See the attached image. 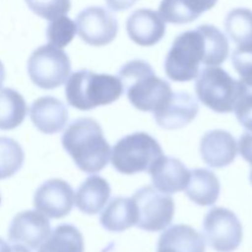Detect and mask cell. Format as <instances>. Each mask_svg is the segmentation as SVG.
I'll use <instances>...</instances> for the list:
<instances>
[{"mask_svg": "<svg viewBox=\"0 0 252 252\" xmlns=\"http://www.w3.org/2000/svg\"><path fill=\"white\" fill-rule=\"evenodd\" d=\"M62 145L76 166L86 174H97L106 167L111 148L101 126L93 118L71 122L62 135Z\"/></svg>", "mask_w": 252, "mask_h": 252, "instance_id": "cell-1", "label": "cell"}, {"mask_svg": "<svg viewBox=\"0 0 252 252\" xmlns=\"http://www.w3.org/2000/svg\"><path fill=\"white\" fill-rule=\"evenodd\" d=\"M123 91L135 108L144 112H154L171 96V85L159 78L152 65L142 59L126 63L118 73Z\"/></svg>", "mask_w": 252, "mask_h": 252, "instance_id": "cell-2", "label": "cell"}, {"mask_svg": "<svg viewBox=\"0 0 252 252\" xmlns=\"http://www.w3.org/2000/svg\"><path fill=\"white\" fill-rule=\"evenodd\" d=\"M65 97L69 105L80 111H90L117 101L123 94L120 78L111 74L79 70L65 81Z\"/></svg>", "mask_w": 252, "mask_h": 252, "instance_id": "cell-3", "label": "cell"}, {"mask_svg": "<svg viewBox=\"0 0 252 252\" xmlns=\"http://www.w3.org/2000/svg\"><path fill=\"white\" fill-rule=\"evenodd\" d=\"M207 65V48L201 29L182 32L172 42L165 58L164 70L169 79L179 83L191 81Z\"/></svg>", "mask_w": 252, "mask_h": 252, "instance_id": "cell-4", "label": "cell"}, {"mask_svg": "<svg viewBox=\"0 0 252 252\" xmlns=\"http://www.w3.org/2000/svg\"><path fill=\"white\" fill-rule=\"evenodd\" d=\"M162 153L159 142L145 132H137L121 138L111 152L113 169L123 175L149 171Z\"/></svg>", "mask_w": 252, "mask_h": 252, "instance_id": "cell-5", "label": "cell"}, {"mask_svg": "<svg viewBox=\"0 0 252 252\" xmlns=\"http://www.w3.org/2000/svg\"><path fill=\"white\" fill-rule=\"evenodd\" d=\"M194 91L198 100L212 111L230 113L238 97V80L220 66H207L197 75Z\"/></svg>", "mask_w": 252, "mask_h": 252, "instance_id": "cell-6", "label": "cell"}, {"mask_svg": "<svg viewBox=\"0 0 252 252\" xmlns=\"http://www.w3.org/2000/svg\"><path fill=\"white\" fill-rule=\"evenodd\" d=\"M70 71L71 63L68 54L49 43L34 49L27 62V73L31 81L44 90L63 85Z\"/></svg>", "mask_w": 252, "mask_h": 252, "instance_id": "cell-7", "label": "cell"}, {"mask_svg": "<svg viewBox=\"0 0 252 252\" xmlns=\"http://www.w3.org/2000/svg\"><path fill=\"white\" fill-rule=\"evenodd\" d=\"M137 206V224L139 229L150 233L165 230L175 214V202L169 194L158 191L154 186H144L133 194Z\"/></svg>", "mask_w": 252, "mask_h": 252, "instance_id": "cell-8", "label": "cell"}, {"mask_svg": "<svg viewBox=\"0 0 252 252\" xmlns=\"http://www.w3.org/2000/svg\"><path fill=\"white\" fill-rule=\"evenodd\" d=\"M207 243L218 252H233L243 241V225L236 214L221 207H214L203 220Z\"/></svg>", "mask_w": 252, "mask_h": 252, "instance_id": "cell-9", "label": "cell"}, {"mask_svg": "<svg viewBox=\"0 0 252 252\" xmlns=\"http://www.w3.org/2000/svg\"><path fill=\"white\" fill-rule=\"evenodd\" d=\"M76 31L85 43L94 47L110 44L118 33V21L101 6L84 9L76 17Z\"/></svg>", "mask_w": 252, "mask_h": 252, "instance_id": "cell-10", "label": "cell"}, {"mask_svg": "<svg viewBox=\"0 0 252 252\" xmlns=\"http://www.w3.org/2000/svg\"><path fill=\"white\" fill-rule=\"evenodd\" d=\"M33 206L36 211L48 218H64L70 213L74 206L73 189L64 180H48L34 192Z\"/></svg>", "mask_w": 252, "mask_h": 252, "instance_id": "cell-11", "label": "cell"}, {"mask_svg": "<svg viewBox=\"0 0 252 252\" xmlns=\"http://www.w3.org/2000/svg\"><path fill=\"white\" fill-rule=\"evenodd\" d=\"M51 234V224L38 211H25L16 214L9 226L10 243L36 250Z\"/></svg>", "mask_w": 252, "mask_h": 252, "instance_id": "cell-12", "label": "cell"}, {"mask_svg": "<svg viewBox=\"0 0 252 252\" xmlns=\"http://www.w3.org/2000/svg\"><path fill=\"white\" fill-rule=\"evenodd\" d=\"M198 111V102L191 94L187 91H176L171 94L161 107L153 113L159 127L174 130L189 126L197 117Z\"/></svg>", "mask_w": 252, "mask_h": 252, "instance_id": "cell-13", "label": "cell"}, {"mask_svg": "<svg viewBox=\"0 0 252 252\" xmlns=\"http://www.w3.org/2000/svg\"><path fill=\"white\" fill-rule=\"evenodd\" d=\"M127 34L140 47H152L159 43L166 33V25L159 12L152 9H138L128 17Z\"/></svg>", "mask_w": 252, "mask_h": 252, "instance_id": "cell-14", "label": "cell"}, {"mask_svg": "<svg viewBox=\"0 0 252 252\" xmlns=\"http://www.w3.org/2000/svg\"><path fill=\"white\" fill-rule=\"evenodd\" d=\"M199 152L208 166L220 169L230 165L238 155V143L229 132L213 129L207 132L199 143Z\"/></svg>", "mask_w": 252, "mask_h": 252, "instance_id": "cell-15", "label": "cell"}, {"mask_svg": "<svg viewBox=\"0 0 252 252\" xmlns=\"http://www.w3.org/2000/svg\"><path fill=\"white\" fill-rule=\"evenodd\" d=\"M148 172L155 189L166 194L184 191L189 181V170L176 158L161 155Z\"/></svg>", "mask_w": 252, "mask_h": 252, "instance_id": "cell-16", "label": "cell"}, {"mask_svg": "<svg viewBox=\"0 0 252 252\" xmlns=\"http://www.w3.org/2000/svg\"><path fill=\"white\" fill-rule=\"evenodd\" d=\"M30 117L39 132L51 135L64 129L68 122V110L58 98L43 96L33 101Z\"/></svg>", "mask_w": 252, "mask_h": 252, "instance_id": "cell-17", "label": "cell"}, {"mask_svg": "<svg viewBox=\"0 0 252 252\" xmlns=\"http://www.w3.org/2000/svg\"><path fill=\"white\" fill-rule=\"evenodd\" d=\"M157 252H206V241L192 226L176 224L165 229Z\"/></svg>", "mask_w": 252, "mask_h": 252, "instance_id": "cell-18", "label": "cell"}, {"mask_svg": "<svg viewBox=\"0 0 252 252\" xmlns=\"http://www.w3.org/2000/svg\"><path fill=\"white\" fill-rule=\"evenodd\" d=\"M110 197V184L98 175H91L74 193V203L81 213L94 216L107 204Z\"/></svg>", "mask_w": 252, "mask_h": 252, "instance_id": "cell-19", "label": "cell"}, {"mask_svg": "<svg viewBox=\"0 0 252 252\" xmlns=\"http://www.w3.org/2000/svg\"><path fill=\"white\" fill-rule=\"evenodd\" d=\"M217 1L218 0H161L159 15L170 24H189L203 12L213 9Z\"/></svg>", "mask_w": 252, "mask_h": 252, "instance_id": "cell-20", "label": "cell"}, {"mask_svg": "<svg viewBox=\"0 0 252 252\" xmlns=\"http://www.w3.org/2000/svg\"><path fill=\"white\" fill-rule=\"evenodd\" d=\"M185 191L194 204L213 206L220 194V182L214 172L207 169H194L189 171V181Z\"/></svg>", "mask_w": 252, "mask_h": 252, "instance_id": "cell-21", "label": "cell"}, {"mask_svg": "<svg viewBox=\"0 0 252 252\" xmlns=\"http://www.w3.org/2000/svg\"><path fill=\"white\" fill-rule=\"evenodd\" d=\"M137 206L133 198L116 197L101 213L100 223L103 229L112 233H122L137 224Z\"/></svg>", "mask_w": 252, "mask_h": 252, "instance_id": "cell-22", "label": "cell"}, {"mask_svg": "<svg viewBox=\"0 0 252 252\" xmlns=\"http://www.w3.org/2000/svg\"><path fill=\"white\" fill-rule=\"evenodd\" d=\"M26 115L27 105L24 96L14 89H0V129H15L22 125Z\"/></svg>", "mask_w": 252, "mask_h": 252, "instance_id": "cell-23", "label": "cell"}, {"mask_svg": "<svg viewBox=\"0 0 252 252\" xmlns=\"http://www.w3.org/2000/svg\"><path fill=\"white\" fill-rule=\"evenodd\" d=\"M37 252H84V238L70 224L58 225L42 243Z\"/></svg>", "mask_w": 252, "mask_h": 252, "instance_id": "cell-24", "label": "cell"}, {"mask_svg": "<svg viewBox=\"0 0 252 252\" xmlns=\"http://www.w3.org/2000/svg\"><path fill=\"white\" fill-rule=\"evenodd\" d=\"M225 31L236 44L252 42V10L236 7L231 10L224 21Z\"/></svg>", "mask_w": 252, "mask_h": 252, "instance_id": "cell-25", "label": "cell"}, {"mask_svg": "<svg viewBox=\"0 0 252 252\" xmlns=\"http://www.w3.org/2000/svg\"><path fill=\"white\" fill-rule=\"evenodd\" d=\"M207 47V66H219L229 56V42L223 32L213 25L199 26Z\"/></svg>", "mask_w": 252, "mask_h": 252, "instance_id": "cell-26", "label": "cell"}, {"mask_svg": "<svg viewBox=\"0 0 252 252\" xmlns=\"http://www.w3.org/2000/svg\"><path fill=\"white\" fill-rule=\"evenodd\" d=\"M25 152L12 138L0 137V180L9 179L21 170Z\"/></svg>", "mask_w": 252, "mask_h": 252, "instance_id": "cell-27", "label": "cell"}, {"mask_svg": "<svg viewBox=\"0 0 252 252\" xmlns=\"http://www.w3.org/2000/svg\"><path fill=\"white\" fill-rule=\"evenodd\" d=\"M236 120L249 132H252V75L238 81V97L234 106Z\"/></svg>", "mask_w": 252, "mask_h": 252, "instance_id": "cell-28", "label": "cell"}, {"mask_svg": "<svg viewBox=\"0 0 252 252\" xmlns=\"http://www.w3.org/2000/svg\"><path fill=\"white\" fill-rule=\"evenodd\" d=\"M76 24L65 15L52 20L46 29V38L49 44L58 48L66 47L76 34Z\"/></svg>", "mask_w": 252, "mask_h": 252, "instance_id": "cell-29", "label": "cell"}, {"mask_svg": "<svg viewBox=\"0 0 252 252\" xmlns=\"http://www.w3.org/2000/svg\"><path fill=\"white\" fill-rule=\"evenodd\" d=\"M31 11L52 21L70 11V0H25Z\"/></svg>", "mask_w": 252, "mask_h": 252, "instance_id": "cell-30", "label": "cell"}, {"mask_svg": "<svg viewBox=\"0 0 252 252\" xmlns=\"http://www.w3.org/2000/svg\"><path fill=\"white\" fill-rule=\"evenodd\" d=\"M231 62L236 73L241 78L252 75V42L239 44L233 52Z\"/></svg>", "mask_w": 252, "mask_h": 252, "instance_id": "cell-31", "label": "cell"}, {"mask_svg": "<svg viewBox=\"0 0 252 252\" xmlns=\"http://www.w3.org/2000/svg\"><path fill=\"white\" fill-rule=\"evenodd\" d=\"M238 149L244 160L252 166V132L244 133L239 140Z\"/></svg>", "mask_w": 252, "mask_h": 252, "instance_id": "cell-32", "label": "cell"}, {"mask_svg": "<svg viewBox=\"0 0 252 252\" xmlns=\"http://www.w3.org/2000/svg\"><path fill=\"white\" fill-rule=\"evenodd\" d=\"M105 1L112 11H123L132 7L138 0H105Z\"/></svg>", "mask_w": 252, "mask_h": 252, "instance_id": "cell-33", "label": "cell"}, {"mask_svg": "<svg viewBox=\"0 0 252 252\" xmlns=\"http://www.w3.org/2000/svg\"><path fill=\"white\" fill-rule=\"evenodd\" d=\"M11 252H31V250L22 245H17V244H14L11 246Z\"/></svg>", "mask_w": 252, "mask_h": 252, "instance_id": "cell-34", "label": "cell"}, {"mask_svg": "<svg viewBox=\"0 0 252 252\" xmlns=\"http://www.w3.org/2000/svg\"><path fill=\"white\" fill-rule=\"evenodd\" d=\"M0 252H11V246L7 245L6 241L0 238Z\"/></svg>", "mask_w": 252, "mask_h": 252, "instance_id": "cell-35", "label": "cell"}, {"mask_svg": "<svg viewBox=\"0 0 252 252\" xmlns=\"http://www.w3.org/2000/svg\"><path fill=\"white\" fill-rule=\"evenodd\" d=\"M4 81H5V66L4 64L1 63V61H0V89H1Z\"/></svg>", "mask_w": 252, "mask_h": 252, "instance_id": "cell-36", "label": "cell"}, {"mask_svg": "<svg viewBox=\"0 0 252 252\" xmlns=\"http://www.w3.org/2000/svg\"><path fill=\"white\" fill-rule=\"evenodd\" d=\"M250 181H251V185H252V169H251V171H250Z\"/></svg>", "mask_w": 252, "mask_h": 252, "instance_id": "cell-37", "label": "cell"}, {"mask_svg": "<svg viewBox=\"0 0 252 252\" xmlns=\"http://www.w3.org/2000/svg\"><path fill=\"white\" fill-rule=\"evenodd\" d=\"M0 204H1V196H0Z\"/></svg>", "mask_w": 252, "mask_h": 252, "instance_id": "cell-38", "label": "cell"}]
</instances>
